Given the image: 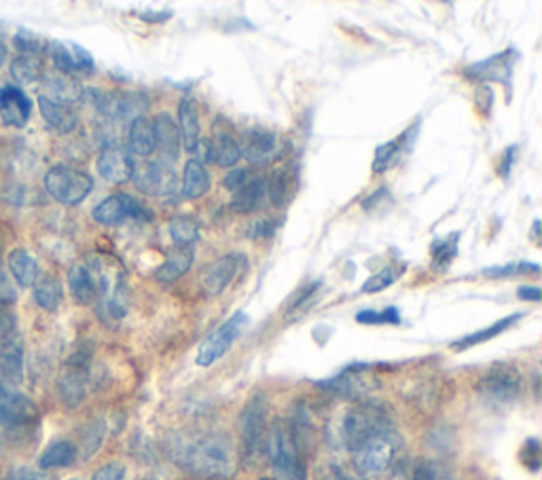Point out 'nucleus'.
<instances>
[{"instance_id":"aec40b11","label":"nucleus","mask_w":542,"mask_h":480,"mask_svg":"<svg viewBox=\"0 0 542 480\" xmlns=\"http://www.w3.org/2000/svg\"><path fill=\"white\" fill-rule=\"evenodd\" d=\"M178 134L180 142L187 151H195L197 142H200V106L191 98L185 96L178 104Z\"/></svg>"},{"instance_id":"4be33fe9","label":"nucleus","mask_w":542,"mask_h":480,"mask_svg":"<svg viewBox=\"0 0 542 480\" xmlns=\"http://www.w3.org/2000/svg\"><path fill=\"white\" fill-rule=\"evenodd\" d=\"M39 110H41L43 119L47 121V125L51 129H56L58 134H70L72 129H77V125H79V117H77L75 110L66 104L53 102L45 96H39Z\"/></svg>"},{"instance_id":"c85d7f7f","label":"nucleus","mask_w":542,"mask_h":480,"mask_svg":"<svg viewBox=\"0 0 542 480\" xmlns=\"http://www.w3.org/2000/svg\"><path fill=\"white\" fill-rule=\"evenodd\" d=\"M324 387H327V390H331V392H335V394H339V396L358 398V396H363L369 390V381L363 375V371H356V368H352V371L341 373L333 381L324 383Z\"/></svg>"},{"instance_id":"7c9ffc66","label":"nucleus","mask_w":542,"mask_h":480,"mask_svg":"<svg viewBox=\"0 0 542 480\" xmlns=\"http://www.w3.org/2000/svg\"><path fill=\"white\" fill-rule=\"evenodd\" d=\"M191 265H193V252L191 248H183L176 254H172L168 261L155 271V278L161 284H172L183 278V275L191 269Z\"/></svg>"},{"instance_id":"1a4fd4ad","label":"nucleus","mask_w":542,"mask_h":480,"mask_svg":"<svg viewBox=\"0 0 542 480\" xmlns=\"http://www.w3.org/2000/svg\"><path fill=\"white\" fill-rule=\"evenodd\" d=\"M248 326V316L246 313H233V316L223 322L219 328H216L212 335H208V339L200 345V352H197V366H212L216 360H221L231 345L236 343V339H240V335L244 332V328Z\"/></svg>"},{"instance_id":"2f4dec72","label":"nucleus","mask_w":542,"mask_h":480,"mask_svg":"<svg viewBox=\"0 0 542 480\" xmlns=\"http://www.w3.org/2000/svg\"><path fill=\"white\" fill-rule=\"evenodd\" d=\"M519 320H521V313H515V316H511V318L498 320L496 324L487 326V328H483V330H479V332H473V335H468V337L456 341L451 347H454L456 352H464V349H468V347H473V345H479V343H485V341H490V339L498 337L500 332L509 330V328H511L515 322H519Z\"/></svg>"},{"instance_id":"a211bd4d","label":"nucleus","mask_w":542,"mask_h":480,"mask_svg":"<svg viewBox=\"0 0 542 480\" xmlns=\"http://www.w3.org/2000/svg\"><path fill=\"white\" fill-rule=\"evenodd\" d=\"M153 132H155V151L161 155V165H170L180 155V134L174 119L170 113H159L153 121Z\"/></svg>"},{"instance_id":"ddd939ff","label":"nucleus","mask_w":542,"mask_h":480,"mask_svg":"<svg viewBox=\"0 0 542 480\" xmlns=\"http://www.w3.org/2000/svg\"><path fill=\"white\" fill-rule=\"evenodd\" d=\"M36 419V406L34 402L20 394L13 392L0 381V423L7 428H22L28 426Z\"/></svg>"},{"instance_id":"b1692460","label":"nucleus","mask_w":542,"mask_h":480,"mask_svg":"<svg viewBox=\"0 0 542 480\" xmlns=\"http://www.w3.org/2000/svg\"><path fill=\"white\" fill-rule=\"evenodd\" d=\"M9 271L13 275V280L22 288H32L36 280L41 278L39 263H36V258L24 248H15L9 254Z\"/></svg>"},{"instance_id":"79ce46f5","label":"nucleus","mask_w":542,"mask_h":480,"mask_svg":"<svg viewBox=\"0 0 542 480\" xmlns=\"http://www.w3.org/2000/svg\"><path fill=\"white\" fill-rule=\"evenodd\" d=\"M314 478L316 480H358L356 474H352L350 470H346L341 464H333V461L318 466Z\"/></svg>"},{"instance_id":"864d4df0","label":"nucleus","mask_w":542,"mask_h":480,"mask_svg":"<svg viewBox=\"0 0 542 480\" xmlns=\"http://www.w3.org/2000/svg\"><path fill=\"white\" fill-rule=\"evenodd\" d=\"M513 155H515V149H511V153H507V157H504V168H502V176H507L511 172V161H513Z\"/></svg>"},{"instance_id":"2eb2a0df","label":"nucleus","mask_w":542,"mask_h":480,"mask_svg":"<svg viewBox=\"0 0 542 480\" xmlns=\"http://www.w3.org/2000/svg\"><path fill=\"white\" fill-rule=\"evenodd\" d=\"M32 102L20 87H0V121L7 127L22 129L30 121Z\"/></svg>"},{"instance_id":"de8ad7c7","label":"nucleus","mask_w":542,"mask_h":480,"mask_svg":"<svg viewBox=\"0 0 542 480\" xmlns=\"http://www.w3.org/2000/svg\"><path fill=\"white\" fill-rule=\"evenodd\" d=\"M125 478V466L119 464V461H111V464L102 466L92 480H123Z\"/></svg>"},{"instance_id":"5701e85b","label":"nucleus","mask_w":542,"mask_h":480,"mask_svg":"<svg viewBox=\"0 0 542 480\" xmlns=\"http://www.w3.org/2000/svg\"><path fill=\"white\" fill-rule=\"evenodd\" d=\"M45 89L47 94H41L53 102L60 104H72L81 100L83 96V87L77 79H72L70 75H62V72H53V75L45 77Z\"/></svg>"},{"instance_id":"8fccbe9b","label":"nucleus","mask_w":542,"mask_h":480,"mask_svg":"<svg viewBox=\"0 0 542 480\" xmlns=\"http://www.w3.org/2000/svg\"><path fill=\"white\" fill-rule=\"evenodd\" d=\"M411 480H439V472L430 464V461H418L413 468Z\"/></svg>"},{"instance_id":"a18cd8bd","label":"nucleus","mask_w":542,"mask_h":480,"mask_svg":"<svg viewBox=\"0 0 542 480\" xmlns=\"http://www.w3.org/2000/svg\"><path fill=\"white\" fill-rule=\"evenodd\" d=\"M250 182V172L246 168H233L225 178H223V184H225V189L229 191H240L244 184Z\"/></svg>"},{"instance_id":"49530a36","label":"nucleus","mask_w":542,"mask_h":480,"mask_svg":"<svg viewBox=\"0 0 542 480\" xmlns=\"http://www.w3.org/2000/svg\"><path fill=\"white\" fill-rule=\"evenodd\" d=\"M17 301V290L13 286V282L9 280L7 271L0 265V303L3 305H11Z\"/></svg>"},{"instance_id":"a878e982","label":"nucleus","mask_w":542,"mask_h":480,"mask_svg":"<svg viewBox=\"0 0 542 480\" xmlns=\"http://www.w3.org/2000/svg\"><path fill=\"white\" fill-rule=\"evenodd\" d=\"M210 174L200 161H187L183 172V195L189 199H200L210 191Z\"/></svg>"},{"instance_id":"6e6552de","label":"nucleus","mask_w":542,"mask_h":480,"mask_svg":"<svg viewBox=\"0 0 542 480\" xmlns=\"http://www.w3.org/2000/svg\"><path fill=\"white\" fill-rule=\"evenodd\" d=\"M89 360H92V349H77V352L68 358L64 373L58 379V392L68 409H77L87 396Z\"/></svg>"},{"instance_id":"37998d69","label":"nucleus","mask_w":542,"mask_h":480,"mask_svg":"<svg viewBox=\"0 0 542 480\" xmlns=\"http://www.w3.org/2000/svg\"><path fill=\"white\" fill-rule=\"evenodd\" d=\"M278 220H271V218H259L255 220V223H252L248 227V237L250 239H265V237H271L274 235V231L278 229Z\"/></svg>"},{"instance_id":"20e7f679","label":"nucleus","mask_w":542,"mask_h":480,"mask_svg":"<svg viewBox=\"0 0 542 480\" xmlns=\"http://www.w3.org/2000/svg\"><path fill=\"white\" fill-rule=\"evenodd\" d=\"M267 455L271 468L278 480H307V468L303 453L297 449L286 423L282 419L274 421L271 432L267 436Z\"/></svg>"},{"instance_id":"412c9836","label":"nucleus","mask_w":542,"mask_h":480,"mask_svg":"<svg viewBox=\"0 0 542 480\" xmlns=\"http://www.w3.org/2000/svg\"><path fill=\"white\" fill-rule=\"evenodd\" d=\"M210 142V163L221 165V168H233L242 157L240 140L227 129H214V136L208 138Z\"/></svg>"},{"instance_id":"e433bc0d","label":"nucleus","mask_w":542,"mask_h":480,"mask_svg":"<svg viewBox=\"0 0 542 480\" xmlns=\"http://www.w3.org/2000/svg\"><path fill=\"white\" fill-rule=\"evenodd\" d=\"M458 239H460V235L454 233V235H449L447 239H443L441 244L432 248L437 267H447L451 261H454V256L458 254Z\"/></svg>"},{"instance_id":"a19ab883","label":"nucleus","mask_w":542,"mask_h":480,"mask_svg":"<svg viewBox=\"0 0 542 480\" xmlns=\"http://www.w3.org/2000/svg\"><path fill=\"white\" fill-rule=\"evenodd\" d=\"M102 438H104V423L96 421V423H92V426L87 428V434L83 438V457L85 459H89V457H92L98 451Z\"/></svg>"},{"instance_id":"cd10ccee","label":"nucleus","mask_w":542,"mask_h":480,"mask_svg":"<svg viewBox=\"0 0 542 480\" xmlns=\"http://www.w3.org/2000/svg\"><path fill=\"white\" fill-rule=\"evenodd\" d=\"M77 461V447L68 440H58L45 449V453L39 457L41 470H56V468H68Z\"/></svg>"},{"instance_id":"7ed1b4c3","label":"nucleus","mask_w":542,"mask_h":480,"mask_svg":"<svg viewBox=\"0 0 542 480\" xmlns=\"http://www.w3.org/2000/svg\"><path fill=\"white\" fill-rule=\"evenodd\" d=\"M388 428H392V423L384 409H379L377 404L371 402H358L339 417L335 432L341 447L352 451L375 432H382Z\"/></svg>"},{"instance_id":"9b49d317","label":"nucleus","mask_w":542,"mask_h":480,"mask_svg":"<svg viewBox=\"0 0 542 480\" xmlns=\"http://www.w3.org/2000/svg\"><path fill=\"white\" fill-rule=\"evenodd\" d=\"M246 265L244 254H225L221 256L219 261H214L206 267V271L202 273V288L208 294V297H219L227 290V286L236 278L238 271Z\"/></svg>"},{"instance_id":"f704fd0d","label":"nucleus","mask_w":542,"mask_h":480,"mask_svg":"<svg viewBox=\"0 0 542 480\" xmlns=\"http://www.w3.org/2000/svg\"><path fill=\"white\" fill-rule=\"evenodd\" d=\"M168 229H170V237L174 239V244L178 246L187 248L200 239V227H197V223L191 216H174L170 220Z\"/></svg>"},{"instance_id":"39448f33","label":"nucleus","mask_w":542,"mask_h":480,"mask_svg":"<svg viewBox=\"0 0 542 480\" xmlns=\"http://www.w3.org/2000/svg\"><path fill=\"white\" fill-rule=\"evenodd\" d=\"M267 436V402L263 396H252L240 415L242 457L246 464L259 461Z\"/></svg>"},{"instance_id":"f8f14e48","label":"nucleus","mask_w":542,"mask_h":480,"mask_svg":"<svg viewBox=\"0 0 542 480\" xmlns=\"http://www.w3.org/2000/svg\"><path fill=\"white\" fill-rule=\"evenodd\" d=\"M136 163L132 153L121 144H108L98 157V174L111 184H125L134 178Z\"/></svg>"},{"instance_id":"f3484780","label":"nucleus","mask_w":542,"mask_h":480,"mask_svg":"<svg viewBox=\"0 0 542 480\" xmlns=\"http://www.w3.org/2000/svg\"><path fill=\"white\" fill-rule=\"evenodd\" d=\"M0 373L13 385L24 381V343L17 330L0 339Z\"/></svg>"},{"instance_id":"6ab92c4d","label":"nucleus","mask_w":542,"mask_h":480,"mask_svg":"<svg viewBox=\"0 0 542 480\" xmlns=\"http://www.w3.org/2000/svg\"><path fill=\"white\" fill-rule=\"evenodd\" d=\"M68 288H70L72 299H75L79 305H92L100 294L96 269H92L89 265L72 267L68 271Z\"/></svg>"},{"instance_id":"ea45409f","label":"nucleus","mask_w":542,"mask_h":480,"mask_svg":"<svg viewBox=\"0 0 542 480\" xmlns=\"http://www.w3.org/2000/svg\"><path fill=\"white\" fill-rule=\"evenodd\" d=\"M13 43H15L17 49H20L22 53H28V55H39L45 49V45H43V41L39 39V36L28 32V30L17 32Z\"/></svg>"},{"instance_id":"c756f323","label":"nucleus","mask_w":542,"mask_h":480,"mask_svg":"<svg viewBox=\"0 0 542 480\" xmlns=\"http://www.w3.org/2000/svg\"><path fill=\"white\" fill-rule=\"evenodd\" d=\"M32 290H34L36 305L45 311H56L64 299L62 284L53 278V275H43V278L36 280Z\"/></svg>"},{"instance_id":"c9c22d12","label":"nucleus","mask_w":542,"mask_h":480,"mask_svg":"<svg viewBox=\"0 0 542 480\" xmlns=\"http://www.w3.org/2000/svg\"><path fill=\"white\" fill-rule=\"evenodd\" d=\"M356 322H360V324H399L401 311L396 307H386L384 311L365 309V311L356 313Z\"/></svg>"},{"instance_id":"4c0bfd02","label":"nucleus","mask_w":542,"mask_h":480,"mask_svg":"<svg viewBox=\"0 0 542 480\" xmlns=\"http://www.w3.org/2000/svg\"><path fill=\"white\" fill-rule=\"evenodd\" d=\"M403 142V136L401 138H396V140H392V142H388V144H382V146H379V149H377V153H375V161H373V172H384L386 168H388V165H390V161L394 159V155L396 153H399V149H401V144Z\"/></svg>"},{"instance_id":"603ef678","label":"nucleus","mask_w":542,"mask_h":480,"mask_svg":"<svg viewBox=\"0 0 542 480\" xmlns=\"http://www.w3.org/2000/svg\"><path fill=\"white\" fill-rule=\"evenodd\" d=\"M9 480H43V476H41L39 472L30 470V468H17V470L9 476Z\"/></svg>"},{"instance_id":"5fc2aeb1","label":"nucleus","mask_w":542,"mask_h":480,"mask_svg":"<svg viewBox=\"0 0 542 480\" xmlns=\"http://www.w3.org/2000/svg\"><path fill=\"white\" fill-rule=\"evenodd\" d=\"M7 60V47L0 43V64H3Z\"/></svg>"},{"instance_id":"473e14b6","label":"nucleus","mask_w":542,"mask_h":480,"mask_svg":"<svg viewBox=\"0 0 542 480\" xmlns=\"http://www.w3.org/2000/svg\"><path fill=\"white\" fill-rule=\"evenodd\" d=\"M11 75L17 83H34L43 77V62L39 55L20 53L11 62Z\"/></svg>"},{"instance_id":"72a5a7b5","label":"nucleus","mask_w":542,"mask_h":480,"mask_svg":"<svg viewBox=\"0 0 542 480\" xmlns=\"http://www.w3.org/2000/svg\"><path fill=\"white\" fill-rule=\"evenodd\" d=\"M291 182H293V174L288 168H280L271 174L267 182V197L276 208H284L288 199H291Z\"/></svg>"},{"instance_id":"6e6d98bb","label":"nucleus","mask_w":542,"mask_h":480,"mask_svg":"<svg viewBox=\"0 0 542 480\" xmlns=\"http://www.w3.org/2000/svg\"><path fill=\"white\" fill-rule=\"evenodd\" d=\"M75 480H77V478H75Z\"/></svg>"},{"instance_id":"3c124183","label":"nucleus","mask_w":542,"mask_h":480,"mask_svg":"<svg viewBox=\"0 0 542 480\" xmlns=\"http://www.w3.org/2000/svg\"><path fill=\"white\" fill-rule=\"evenodd\" d=\"M517 297L523 299V301H534L538 303L540 301V288L538 286H521L517 290Z\"/></svg>"},{"instance_id":"c03bdc74","label":"nucleus","mask_w":542,"mask_h":480,"mask_svg":"<svg viewBox=\"0 0 542 480\" xmlns=\"http://www.w3.org/2000/svg\"><path fill=\"white\" fill-rule=\"evenodd\" d=\"M396 280V273L392 269H384L379 271L377 275H373L371 280H367V284L363 286V292H379V290H386L388 286H392Z\"/></svg>"},{"instance_id":"4468645a","label":"nucleus","mask_w":542,"mask_h":480,"mask_svg":"<svg viewBox=\"0 0 542 480\" xmlns=\"http://www.w3.org/2000/svg\"><path fill=\"white\" fill-rule=\"evenodd\" d=\"M49 55L62 75L72 77V75H77V72H85V75H89V72H94L96 68L94 58L89 55V51H85L77 43H60V41L51 43Z\"/></svg>"},{"instance_id":"09e8293b","label":"nucleus","mask_w":542,"mask_h":480,"mask_svg":"<svg viewBox=\"0 0 542 480\" xmlns=\"http://www.w3.org/2000/svg\"><path fill=\"white\" fill-rule=\"evenodd\" d=\"M523 461H526V466L530 470H538L540 468V445L538 440H528L526 447H523Z\"/></svg>"},{"instance_id":"423d86ee","label":"nucleus","mask_w":542,"mask_h":480,"mask_svg":"<svg viewBox=\"0 0 542 480\" xmlns=\"http://www.w3.org/2000/svg\"><path fill=\"white\" fill-rule=\"evenodd\" d=\"M45 189L62 206H79L92 193L94 180L81 170L68 168V165H56L45 176Z\"/></svg>"},{"instance_id":"f03ea898","label":"nucleus","mask_w":542,"mask_h":480,"mask_svg":"<svg viewBox=\"0 0 542 480\" xmlns=\"http://www.w3.org/2000/svg\"><path fill=\"white\" fill-rule=\"evenodd\" d=\"M401 451V438L394 428L375 432L352 449V464L360 478L375 480L384 476Z\"/></svg>"},{"instance_id":"dca6fc26","label":"nucleus","mask_w":542,"mask_h":480,"mask_svg":"<svg viewBox=\"0 0 542 480\" xmlns=\"http://www.w3.org/2000/svg\"><path fill=\"white\" fill-rule=\"evenodd\" d=\"M240 149L250 163L265 165L278 153V136L263 127L246 129L240 140Z\"/></svg>"},{"instance_id":"9d476101","label":"nucleus","mask_w":542,"mask_h":480,"mask_svg":"<svg viewBox=\"0 0 542 480\" xmlns=\"http://www.w3.org/2000/svg\"><path fill=\"white\" fill-rule=\"evenodd\" d=\"M142 214H149V212L142 208V203L136 197H132L128 193L108 195L104 201L98 203L92 212L96 223L104 225V227L121 225L128 218H138Z\"/></svg>"},{"instance_id":"393cba45","label":"nucleus","mask_w":542,"mask_h":480,"mask_svg":"<svg viewBox=\"0 0 542 480\" xmlns=\"http://www.w3.org/2000/svg\"><path fill=\"white\" fill-rule=\"evenodd\" d=\"M128 151L132 157H151L155 153V132L153 123L144 117H136L130 125Z\"/></svg>"},{"instance_id":"58836bf2","label":"nucleus","mask_w":542,"mask_h":480,"mask_svg":"<svg viewBox=\"0 0 542 480\" xmlns=\"http://www.w3.org/2000/svg\"><path fill=\"white\" fill-rule=\"evenodd\" d=\"M540 267L534 263H511V265H502V267H492L485 269L483 275L487 278H504V275H519V273H538Z\"/></svg>"},{"instance_id":"0eeeda50","label":"nucleus","mask_w":542,"mask_h":480,"mask_svg":"<svg viewBox=\"0 0 542 480\" xmlns=\"http://www.w3.org/2000/svg\"><path fill=\"white\" fill-rule=\"evenodd\" d=\"M521 390V373L509 364H498L490 368L477 383V394L490 404H511L521 396Z\"/></svg>"},{"instance_id":"bb28decb","label":"nucleus","mask_w":542,"mask_h":480,"mask_svg":"<svg viewBox=\"0 0 542 480\" xmlns=\"http://www.w3.org/2000/svg\"><path fill=\"white\" fill-rule=\"evenodd\" d=\"M265 195H267L265 178H250L248 184H244L240 191H236V197H233L231 201V208L244 214L255 212L261 206Z\"/></svg>"},{"instance_id":"f257e3e1","label":"nucleus","mask_w":542,"mask_h":480,"mask_svg":"<svg viewBox=\"0 0 542 480\" xmlns=\"http://www.w3.org/2000/svg\"><path fill=\"white\" fill-rule=\"evenodd\" d=\"M168 453L178 468L200 480H231L238 472L236 447L221 432H174Z\"/></svg>"}]
</instances>
